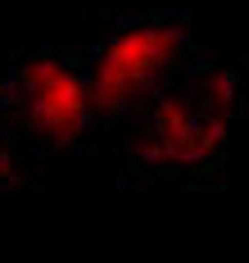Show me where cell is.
Returning a JSON list of instances; mask_svg holds the SVG:
<instances>
[{"label":"cell","instance_id":"6da1fadb","mask_svg":"<svg viewBox=\"0 0 249 263\" xmlns=\"http://www.w3.org/2000/svg\"><path fill=\"white\" fill-rule=\"evenodd\" d=\"M249 82L236 59L199 54L191 73L172 82L136 127L118 136L127 182H213L226 163L236 118L245 114Z\"/></svg>","mask_w":249,"mask_h":263},{"label":"cell","instance_id":"7a4b0ae2","mask_svg":"<svg viewBox=\"0 0 249 263\" xmlns=\"http://www.w3.org/2000/svg\"><path fill=\"white\" fill-rule=\"evenodd\" d=\"M95 109L77 46L0 54V186H18L55 155L91 145Z\"/></svg>","mask_w":249,"mask_h":263},{"label":"cell","instance_id":"3957f363","mask_svg":"<svg viewBox=\"0 0 249 263\" xmlns=\"http://www.w3.org/2000/svg\"><path fill=\"white\" fill-rule=\"evenodd\" d=\"M77 50L95 109V132L109 141L136 127L145 109L204 54L191 36L186 14H105L86 23Z\"/></svg>","mask_w":249,"mask_h":263}]
</instances>
